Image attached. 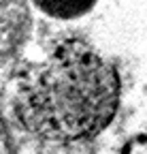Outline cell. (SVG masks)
<instances>
[{
	"label": "cell",
	"mask_w": 147,
	"mask_h": 154,
	"mask_svg": "<svg viewBox=\"0 0 147 154\" xmlns=\"http://www.w3.org/2000/svg\"><path fill=\"white\" fill-rule=\"evenodd\" d=\"M119 94L115 66L90 43L66 38L19 77L15 116L43 141L79 143L111 124Z\"/></svg>",
	"instance_id": "6da1fadb"
},
{
	"label": "cell",
	"mask_w": 147,
	"mask_h": 154,
	"mask_svg": "<svg viewBox=\"0 0 147 154\" xmlns=\"http://www.w3.org/2000/svg\"><path fill=\"white\" fill-rule=\"evenodd\" d=\"M30 30L28 0H0V64L19 51Z\"/></svg>",
	"instance_id": "7a4b0ae2"
},
{
	"label": "cell",
	"mask_w": 147,
	"mask_h": 154,
	"mask_svg": "<svg viewBox=\"0 0 147 154\" xmlns=\"http://www.w3.org/2000/svg\"><path fill=\"white\" fill-rule=\"evenodd\" d=\"M96 2L98 0H28V5H32L39 13L60 22H72L87 15Z\"/></svg>",
	"instance_id": "3957f363"
},
{
	"label": "cell",
	"mask_w": 147,
	"mask_h": 154,
	"mask_svg": "<svg viewBox=\"0 0 147 154\" xmlns=\"http://www.w3.org/2000/svg\"><path fill=\"white\" fill-rule=\"evenodd\" d=\"M0 154H13V139H11V131L7 122L0 116Z\"/></svg>",
	"instance_id": "277c9868"
}]
</instances>
